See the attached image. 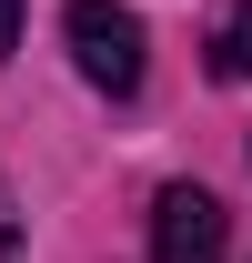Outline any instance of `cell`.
<instances>
[{"mask_svg":"<svg viewBox=\"0 0 252 263\" xmlns=\"http://www.w3.org/2000/svg\"><path fill=\"white\" fill-rule=\"evenodd\" d=\"M20 51V0H0V61Z\"/></svg>","mask_w":252,"mask_h":263,"instance_id":"5","label":"cell"},{"mask_svg":"<svg viewBox=\"0 0 252 263\" xmlns=\"http://www.w3.org/2000/svg\"><path fill=\"white\" fill-rule=\"evenodd\" d=\"M232 253V213L202 182H161L152 202V263H222Z\"/></svg>","mask_w":252,"mask_h":263,"instance_id":"2","label":"cell"},{"mask_svg":"<svg viewBox=\"0 0 252 263\" xmlns=\"http://www.w3.org/2000/svg\"><path fill=\"white\" fill-rule=\"evenodd\" d=\"M71 61L91 91H141V21H131L121 0H71Z\"/></svg>","mask_w":252,"mask_h":263,"instance_id":"1","label":"cell"},{"mask_svg":"<svg viewBox=\"0 0 252 263\" xmlns=\"http://www.w3.org/2000/svg\"><path fill=\"white\" fill-rule=\"evenodd\" d=\"M212 71H222V81H252V0L212 31Z\"/></svg>","mask_w":252,"mask_h":263,"instance_id":"3","label":"cell"},{"mask_svg":"<svg viewBox=\"0 0 252 263\" xmlns=\"http://www.w3.org/2000/svg\"><path fill=\"white\" fill-rule=\"evenodd\" d=\"M0 263H20V213H10V182H0Z\"/></svg>","mask_w":252,"mask_h":263,"instance_id":"4","label":"cell"}]
</instances>
